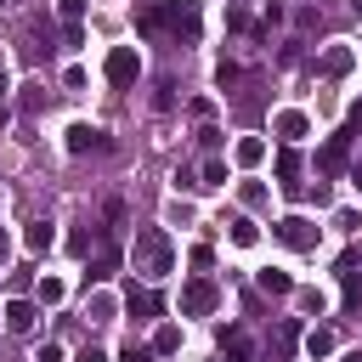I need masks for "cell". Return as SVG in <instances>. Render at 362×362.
I'll return each instance as SVG.
<instances>
[{"mask_svg":"<svg viewBox=\"0 0 362 362\" xmlns=\"http://www.w3.org/2000/svg\"><path fill=\"white\" fill-rule=\"evenodd\" d=\"M136 28L141 34H170L175 45H192L198 28H204V0H153V6H141Z\"/></svg>","mask_w":362,"mask_h":362,"instance_id":"cell-1","label":"cell"},{"mask_svg":"<svg viewBox=\"0 0 362 362\" xmlns=\"http://www.w3.org/2000/svg\"><path fill=\"white\" fill-rule=\"evenodd\" d=\"M130 266L141 272V277H170L175 272V243H170V232L164 226H147V232H136V243H130Z\"/></svg>","mask_w":362,"mask_h":362,"instance_id":"cell-2","label":"cell"},{"mask_svg":"<svg viewBox=\"0 0 362 362\" xmlns=\"http://www.w3.org/2000/svg\"><path fill=\"white\" fill-rule=\"evenodd\" d=\"M272 238H277V243H288V249H317L322 226H317L311 215H283V221H272Z\"/></svg>","mask_w":362,"mask_h":362,"instance_id":"cell-3","label":"cell"},{"mask_svg":"<svg viewBox=\"0 0 362 362\" xmlns=\"http://www.w3.org/2000/svg\"><path fill=\"white\" fill-rule=\"evenodd\" d=\"M102 74H107V85L130 90V85H136V74H141V57H136V45H113V51H107V62H102Z\"/></svg>","mask_w":362,"mask_h":362,"instance_id":"cell-4","label":"cell"},{"mask_svg":"<svg viewBox=\"0 0 362 362\" xmlns=\"http://www.w3.org/2000/svg\"><path fill=\"white\" fill-rule=\"evenodd\" d=\"M221 305V288L209 283V277H192L187 288H181V317H209Z\"/></svg>","mask_w":362,"mask_h":362,"instance_id":"cell-5","label":"cell"},{"mask_svg":"<svg viewBox=\"0 0 362 362\" xmlns=\"http://www.w3.org/2000/svg\"><path fill=\"white\" fill-rule=\"evenodd\" d=\"M351 141H356L351 130H339V136H328V141H322V153H317V170H322V175H339V170L351 164Z\"/></svg>","mask_w":362,"mask_h":362,"instance_id":"cell-6","label":"cell"},{"mask_svg":"<svg viewBox=\"0 0 362 362\" xmlns=\"http://www.w3.org/2000/svg\"><path fill=\"white\" fill-rule=\"evenodd\" d=\"M272 130H277V136H283V141L294 147L300 136H311V119H305L300 107H277V113H272Z\"/></svg>","mask_w":362,"mask_h":362,"instance_id":"cell-7","label":"cell"},{"mask_svg":"<svg viewBox=\"0 0 362 362\" xmlns=\"http://www.w3.org/2000/svg\"><path fill=\"white\" fill-rule=\"evenodd\" d=\"M113 141H107V130H96V124H68V153H107Z\"/></svg>","mask_w":362,"mask_h":362,"instance_id":"cell-8","label":"cell"},{"mask_svg":"<svg viewBox=\"0 0 362 362\" xmlns=\"http://www.w3.org/2000/svg\"><path fill=\"white\" fill-rule=\"evenodd\" d=\"M40 322V300H6V328L11 334H34Z\"/></svg>","mask_w":362,"mask_h":362,"instance_id":"cell-9","label":"cell"},{"mask_svg":"<svg viewBox=\"0 0 362 362\" xmlns=\"http://www.w3.org/2000/svg\"><path fill=\"white\" fill-rule=\"evenodd\" d=\"M272 170H277V181H283V192H300V153L283 141L277 147V158H272Z\"/></svg>","mask_w":362,"mask_h":362,"instance_id":"cell-10","label":"cell"},{"mask_svg":"<svg viewBox=\"0 0 362 362\" xmlns=\"http://www.w3.org/2000/svg\"><path fill=\"white\" fill-rule=\"evenodd\" d=\"M317 68H322V74H328V79H345V74H351V68H356V57H351V45H328V51H322V62H317Z\"/></svg>","mask_w":362,"mask_h":362,"instance_id":"cell-11","label":"cell"},{"mask_svg":"<svg viewBox=\"0 0 362 362\" xmlns=\"http://www.w3.org/2000/svg\"><path fill=\"white\" fill-rule=\"evenodd\" d=\"M119 260H124V255H119L113 243H96V249H90V277H96V283H107V277L119 272Z\"/></svg>","mask_w":362,"mask_h":362,"instance_id":"cell-12","label":"cell"},{"mask_svg":"<svg viewBox=\"0 0 362 362\" xmlns=\"http://www.w3.org/2000/svg\"><path fill=\"white\" fill-rule=\"evenodd\" d=\"M124 311H130V317H158V311H164V294H153V288H130V294H124Z\"/></svg>","mask_w":362,"mask_h":362,"instance_id":"cell-13","label":"cell"},{"mask_svg":"<svg viewBox=\"0 0 362 362\" xmlns=\"http://www.w3.org/2000/svg\"><path fill=\"white\" fill-rule=\"evenodd\" d=\"M226 238H232L238 249H255V243H260V226H255L249 215H232V221H226Z\"/></svg>","mask_w":362,"mask_h":362,"instance_id":"cell-14","label":"cell"},{"mask_svg":"<svg viewBox=\"0 0 362 362\" xmlns=\"http://www.w3.org/2000/svg\"><path fill=\"white\" fill-rule=\"evenodd\" d=\"M255 283H260V294H294V277H288V272H277V266L255 272Z\"/></svg>","mask_w":362,"mask_h":362,"instance_id":"cell-15","label":"cell"},{"mask_svg":"<svg viewBox=\"0 0 362 362\" xmlns=\"http://www.w3.org/2000/svg\"><path fill=\"white\" fill-rule=\"evenodd\" d=\"M232 153H238V164H243V170H255V164L266 158V141H260V136H238V147H232Z\"/></svg>","mask_w":362,"mask_h":362,"instance_id":"cell-16","label":"cell"},{"mask_svg":"<svg viewBox=\"0 0 362 362\" xmlns=\"http://www.w3.org/2000/svg\"><path fill=\"white\" fill-rule=\"evenodd\" d=\"M23 243H28V249H34V255H45V249H51V243H57V226H51V221H34V226H28V232H23Z\"/></svg>","mask_w":362,"mask_h":362,"instance_id":"cell-17","label":"cell"},{"mask_svg":"<svg viewBox=\"0 0 362 362\" xmlns=\"http://www.w3.org/2000/svg\"><path fill=\"white\" fill-rule=\"evenodd\" d=\"M45 102H51V90H45V85H23V96H17V107H23L28 119H34V113H40Z\"/></svg>","mask_w":362,"mask_h":362,"instance_id":"cell-18","label":"cell"},{"mask_svg":"<svg viewBox=\"0 0 362 362\" xmlns=\"http://www.w3.org/2000/svg\"><path fill=\"white\" fill-rule=\"evenodd\" d=\"M62 294H68V283H62V277H40V288H34V300H40V305H62Z\"/></svg>","mask_w":362,"mask_h":362,"instance_id":"cell-19","label":"cell"},{"mask_svg":"<svg viewBox=\"0 0 362 362\" xmlns=\"http://www.w3.org/2000/svg\"><path fill=\"white\" fill-rule=\"evenodd\" d=\"M305 351H311L317 362H322V356H334V328H311V334H305Z\"/></svg>","mask_w":362,"mask_h":362,"instance_id":"cell-20","label":"cell"},{"mask_svg":"<svg viewBox=\"0 0 362 362\" xmlns=\"http://www.w3.org/2000/svg\"><path fill=\"white\" fill-rule=\"evenodd\" d=\"M238 204H243V209H260V204H266V181H243V187H238Z\"/></svg>","mask_w":362,"mask_h":362,"instance_id":"cell-21","label":"cell"},{"mask_svg":"<svg viewBox=\"0 0 362 362\" xmlns=\"http://www.w3.org/2000/svg\"><path fill=\"white\" fill-rule=\"evenodd\" d=\"M85 317H90V322H113V300H107V294H90V300H85Z\"/></svg>","mask_w":362,"mask_h":362,"instance_id":"cell-22","label":"cell"},{"mask_svg":"<svg viewBox=\"0 0 362 362\" xmlns=\"http://www.w3.org/2000/svg\"><path fill=\"white\" fill-rule=\"evenodd\" d=\"M153 351H158V356L181 351V328H158V334H153Z\"/></svg>","mask_w":362,"mask_h":362,"instance_id":"cell-23","label":"cell"},{"mask_svg":"<svg viewBox=\"0 0 362 362\" xmlns=\"http://www.w3.org/2000/svg\"><path fill=\"white\" fill-rule=\"evenodd\" d=\"M153 107H158V113H170V107H175V79H158V90H153Z\"/></svg>","mask_w":362,"mask_h":362,"instance_id":"cell-24","label":"cell"},{"mask_svg":"<svg viewBox=\"0 0 362 362\" xmlns=\"http://www.w3.org/2000/svg\"><path fill=\"white\" fill-rule=\"evenodd\" d=\"M198 187H226V164H221V158H209V164H204V175H198Z\"/></svg>","mask_w":362,"mask_h":362,"instance_id":"cell-25","label":"cell"},{"mask_svg":"<svg viewBox=\"0 0 362 362\" xmlns=\"http://www.w3.org/2000/svg\"><path fill=\"white\" fill-rule=\"evenodd\" d=\"M238 79H243V68H238V62H221V68H215V85H221V90H232Z\"/></svg>","mask_w":362,"mask_h":362,"instance_id":"cell-26","label":"cell"},{"mask_svg":"<svg viewBox=\"0 0 362 362\" xmlns=\"http://www.w3.org/2000/svg\"><path fill=\"white\" fill-rule=\"evenodd\" d=\"M96 243H102V232H74V238H68V249H74V255H90Z\"/></svg>","mask_w":362,"mask_h":362,"instance_id":"cell-27","label":"cell"},{"mask_svg":"<svg viewBox=\"0 0 362 362\" xmlns=\"http://www.w3.org/2000/svg\"><path fill=\"white\" fill-rule=\"evenodd\" d=\"M57 11H62V23H79L85 17V0H57Z\"/></svg>","mask_w":362,"mask_h":362,"instance_id":"cell-28","label":"cell"},{"mask_svg":"<svg viewBox=\"0 0 362 362\" xmlns=\"http://www.w3.org/2000/svg\"><path fill=\"white\" fill-rule=\"evenodd\" d=\"M79 45H85V34H79V23H68L62 28V51H79Z\"/></svg>","mask_w":362,"mask_h":362,"instance_id":"cell-29","label":"cell"},{"mask_svg":"<svg viewBox=\"0 0 362 362\" xmlns=\"http://www.w3.org/2000/svg\"><path fill=\"white\" fill-rule=\"evenodd\" d=\"M102 215H107V226H119V221H124V198H107V209H102Z\"/></svg>","mask_w":362,"mask_h":362,"instance_id":"cell-30","label":"cell"},{"mask_svg":"<svg viewBox=\"0 0 362 362\" xmlns=\"http://www.w3.org/2000/svg\"><path fill=\"white\" fill-rule=\"evenodd\" d=\"M170 221H175V226H187V221H192V204H181V198H175V204H170Z\"/></svg>","mask_w":362,"mask_h":362,"instance_id":"cell-31","label":"cell"},{"mask_svg":"<svg viewBox=\"0 0 362 362\" xmlns=\"http://www.w3.org/2000/svg\"><path fill=\"white\" fill-rule=\"evenodd\" d=\"M34 362H62V345H51V339H45V345L34 351Z\"/></svg>","mask_w":362,"mask_h":362,"instance_id":"cell-32","label":"cell"},{"mask_svg":"<svg viewBox=\"0 0 362 362\" xmlns=\"http://www.w3.org/2000/svg\"><path fill=\"white\" fill-rule=\"evenodd\" d=\"M74 362H113V356H107V351H102V345H85V351H79V356H74Z\"/></svg>","mask_w":362,"mask_h":362,"instance_id":"cell-33","label":"cell"},{"mask_svg":"<svg viewBox=\"0 0 362 362\" xmlns=\"http://www.w3.org/2000/svg\"><path fill=\"white\" fill-rule=\"evenodd\" d=\"M119 362H147V351H141V345H124V351H119Z\"/></svg>","mask_w":362,"mask_h":362,"instance_id":"cell-34","label":"cell"},{"mask_svg":"<svg viewBox=\"0 0 362 362\" xmlns=\"http://www.w3.org/2000/svg\"><path fill=\"white\" fill-rule=\"evenodd\" d=\"M6 255H11V232L0 226V266H6Z\"/></svg>","mask_w":362,"mask_h":362,"instance_id":"cell-35","label":"cell"},{"mask_svg":"<svg viewBox=\"0 0 362 362\" xmlns=\"http://www.w3.org/2000/svg\"><path fill=\"white\" fill-rule=\"evenodd\" d=\"M6 90H11V79H6V68H0V96H6Z\"/></svg>","mask_w":362,"mask_h":362,"instance_id":"cell-36","label":"cell"},{"mask_svg":"<svg viewBox=\"0 0 362 362\" xmlns=\"http://www.w3.org/2000/svg\"><path fill=\"white\" fill-rule=\"evenodd\" d=\"M339 362H362V351H345V356H339Z\"/></svg>","mask_w":362,"mask_h":362,"instance_id":"cell-37","label":"cell"},{"mask_svg":"<svg viewBox=\"0 0 362 362\" xmlns=\"http://www.w3.org/2000/svg\"><path fill=\"white\" fill-rule=\"evenodd\" d=\"M351 11H356V17H362V0H351Z\"/></svg>","mask_w":362,"mask_h":362,"instance_id":"cell-38","label":"cell"},{"mask_svg":"<svg viewBox=\"0 0 362 362\" xmlns=\"http://www.w3.org/2000/svg\"><path fill=\"white\" fill-rule=\"evenodd\" d=\"M351 136H362V119H356V124H351Z\"/></svg>","mask_w":362,"mask_h":362,"instance_id":"cell-39","label":"cell"}]
</instances>
